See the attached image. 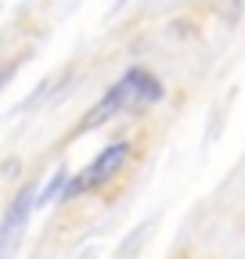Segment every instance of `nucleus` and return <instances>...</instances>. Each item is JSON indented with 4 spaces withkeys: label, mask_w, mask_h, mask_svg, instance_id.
Masks as SVG:
<instances>
[{
    "label": "nucleus",
    "mask_w": 245,
    "mask_h": 259,
    "mask_svg": "<svg viewBox=\"0 0 245 259\" xmlns=\"http://www.w3.org/2000/svg\"><path fill=\"white\" fill-rule=\"evenodd\" d=\"M130 97H134V90H130V83H127V79H123V83H119L115 90H108V97H105V101H101V105H98L94 112L87 115L83 130H94V126H101L105 119H112V115H115V112H119L123 105L130 101Z\"/></svg>",
    "instance_id": "f257e3e1"
},
{
    "label": "nucleus",
    "mask_w": 245,
    "mask_h": 259,
    "mask_svg": "<svg viewBox=\"0 0 245 259\" xmlns=\"http://www.w3.org/2000/svg\"><path fill=\"white\" fill-rule=\"evenodd\" d=\"M127 144H112V148H105L101 155H98V162L90 166L87 173H90V184H105V180H112L119 169H123V162H127Z\"/></svg>",
    "instance_id": "f03ea898"
},
{
    "label": "nucleus",
    "mask_w": 245,
    "mask_h": 259,
    "mask_svg": "<svg viewBox=\"0 0 245 259\" xmlns=\"http://www.w3.org/2000/svg\"><path fill=\"white\" fill-rule=\"evenodd\" d=\"M127 83H130V90H134L137 101H159V97H162V87H159V79L151 76V72L134 69V72L127 76Z\"/></svg>",
    "instance_id": "7ed1b4c3"
},
{
    "label": "nucleus",
    "mask_w": 245,
    "mask_h": 259,
    "mask_svg": "<svg viewBox=\"0 0 245 259\" xmlns=\"http://www.w3.org/2000/svg\"><path fill=\"white\" fill-rule=\"evenodd\" d=\"M29 202H33V194H29V191H22L18 194V202L11 205V212H8V220H4V231H8V238L15 234V227L22 223V216L29 212Z\"/></svg>",
    "instance_id": "20e7f679"
},
{
    "label": "nucleus",
    "mask_w": 245,
    "mask_h": 259,
    "mask_svg": "<svg viewBox=\"0 0 245 259\" xmlns=\"http://www.w3.org/2000/svg\"><path fill=\"white\" fill-rule=\"evenodd\" d=\"M61 184H65V173H58V177H54V180L47 184V191L40 194V202H51V198H54V194L61 191Z\"/></svg>",
    "instance_id": "39448f33"
}]
</instances>
